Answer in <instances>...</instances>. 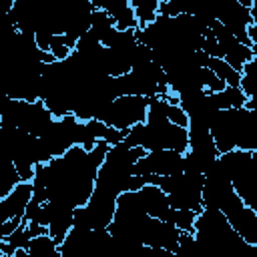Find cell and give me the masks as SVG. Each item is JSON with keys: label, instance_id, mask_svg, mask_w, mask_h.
I'll use <instances>...</instances> for the list:
<instances>
[{"label": "cell", "instance_id": "1", "mask_svg": "<svg viewBox=\"0 0 257 257\" xmlns=\"http://www.w3.org/2000/svg\"><path fill=\"white\" fill-rule=\"evenodd\" d=\"M108 143L96 141V145L86 151L78 145L70 147L48 163H42V173L46 179V201L64 203L70 207H80L90 199L98 167L104 161Z\"/></svg>", "mask_w": 257, "mask_h": 257}, {"label": "cell", "instance_id": "2", "mask_svg": "<svg viewBox=\"0 0 257 257\" xmlns=\"http://www.w3.org/2000/svg\"><path fill=\"white\" fill-rule=\"evenodd\" d=\"M193 237L201 249V257H253L257 251V247L243 241L227 217L213 207H203L197 213Z\"/></svg>", "mask_w": 257, "mask_h": 257}, {"label": "cell", "instance_id": "3", "mask_svg": "<svg viewBox=\"0 0 257 257\" xmlns=\"http://www.w3.org/2000/svg\"><path fill=\"white\" fill-rule=\"evenodd\" d=\"M163 102H165L163 96L149 98L145 122L131 126L124 133L122 143H126L128 147H141L145 151L173 149V151L185 153L189 147V133L185 126H179L165 116Z\"/></svg>", "mask_w": 257, "mask_h": 257}, {"label": "cell", "instance_id": "4", "mask_svg": "<svg viewBox=\"0 0 257 257\" xmlns=\"http://www.w3.org/2000/svg\"><path fill=\"white\" fill-rule=\"evenodd\" d=\"M209 131L219 155L233 149L257 151V108H219L209 120Z\"/></svg>", "mask_w": 257, "mask_h": 257}, {"label": "cell", "instance_id": "5", "mask_svg": "<svg viewBox=\"0 0 257 257\" xmlns=\"http://www.w3.org/2000/svg\"><path fill=\"white\" fill-rule=\"evenodd\" d=\"M239 199L257 211V151L233 149L217 157Z\"/></svg>", "mask_w": 257, "mask_h": 257}, {"label": "cell", "instance_id": "6", "mask_svg": "<svg viewBox=\"0 0 257 257\" xmlns=\"http://www.w3.org/2000/svg\"><path fill=\"white\" fill-rule=\"evenodd\" d=\"M147 183L161 187L169 199L173 209H189L199 213L203 209L201 191H203V175L179 171L173 175H145Z\"/></svg>", "mask_w": 257, "mask_h": 257}, {"label": "cell", "instance_id": "7", "mask_svg": "<svg viewBox=\"0 0 257 257\" xmlns=\"http://www.w3.org/2000/svg\"><path fill=\"white\" fill-rule=\"evenodd\" d=\"M147 108H149V98L141 94H120L112 98V102L104 108V112L98 116V120L106 122L108 126H114L122 131V135L139 124L145 122L147 118Z\"/></svg>", "mask_w": 257, "mask_h": 257}, {"label": "cell", "instance_id": "8", "mask_svg": "<svg viewBox=\"0 0 257 257\" xmlns=\"http://www.w3.org/2000/svg\"><path fill=\"white\" fill-rule=\"evenodd\" d=\"M209 30H211V34L215 36V40H217V44H219V50H221V58L225 60V62H229L235 70H239L241 72V68H243V64H247L257 52L251 48V46H247V44H243L241 40H237L219 20H211L209 22Z\"/></svg>", "mask_w": 257, "mask_h": 257}, {"label": "cell", "instance_id": "9", "mask_svg": "<svg viewBox=\"0 0 257 257\" xmlns=\"http://www.w3.org/2000/svg\"><path fill=\"white\" fill-rule=\"evenodd\" d=\"M179 171H183V153L173 149L147 151L131 167V173L137 175H173Z\"/></svg>", "mask_w": 257, "mask_h": 257}, {"label": "cell", "instance_id": "10", "mask_svg": "<svg viewBox=\"0 0 257 257\" xmlns=\"http://www.w3.org/2000/svg\"><path fill=\"white\" fill-rule=\"evenodd\" d=\"M76 126H78V118L74 114H64L60 118H52V122L40 137L52 157H58L76 145Z\"/></svg>", "mask_w": 257, "mask_h": 257}, {"label": "cell", "instance_id": "11", "mask_svg": "<svg viewBox=\"0 0 257 257\" xmlns=\"http://www.w3.org/2000/svg\"><path fill=\"white\" fill-rule=\"evenodd\" d=\"M133 193V199L137 201V205L151 217H157V219H163L167 223L173 221V213L175 209L169 205V199L165 195V191L153 183H145L141 189L137 191H131Z\"/></svg>", "mask_w": 257, "mask_h": 257}, {"label": "cell", "instance_id": "12", "mask_svg": "<svg viewBox=\"0 0 257 257\" xmlns=\"http://www.w3.org/2000/svg\"><path fill=\"white\" fill-rule=\"evenodd\" d=\"M48 203V235L60 243L64 239V235L68 233V229L72 227V213L74 207L64 205V203H56V201H46Z\"/></svg>", "mask_w": 257, "mask_h": 257}, {"label": "cell", "instance_id": "13", "mask_svg": "<svg viewBox=\"0 0 257 257\" xmlns=\"http://www.w3.org/2000/svg\"><path fill=\"white\" fill-rule=\"evenodd\" d=\"M26 251H28V257H60L58 243L48 233L34 235L26 243Z\"/></svg>", "mask_w": 257, "mask_h": 257}, {"label": "cell", "instance_id": "14", "mask_svg": "<svg viewBox=\"0 0 257 257\" xmlns=\"http://www.w3.org/2000/svg\"><path fill=\"white\" fill-rule=\"evenodd\" d=\"M205 66H207L209 70H213L227 86H239L241 72L235 70V68H233L229 62H225L223 58H219V56H209L207 62H205Z\"/></svg>", "mask_w": 257, "mask_h": 257}, {"label": "cell", "instance_id": "15", "mask_svg": "<svg viewBox=\"0 0 257 257\" xmlns=\"http://www.w3.org/2000/svg\"><path fill=\"white\" fill-rule=\"evenodd\" d=\"M161 2L163 0H128V6L133 8V14L137 18V28H141L157 18Z\"/></svg>", "mask_w": 257, "mask_h": 257}, {"label": "cell", "instance_id": "16", "mask_svg": "<svg viewBox=\"0 0 257 257\" xmlns=\"http://www.w3.org/2000/svg\"><path fill=\"white\" fill-rule=\"evenodd\" d=\"M112 28H114V18L108 12H104L100 8H94L92 14H90V26H88V30L94 34V38L100 40V44H102V40L108 36V32Z\"/></svg>", "mask_w": 257, "mask_h": 257}, {"label": "cell", "instance_id": "17", "mask_svg": "<svg viewBox=\"0 0 257 257\" xmlns=\"http://www.w3.org/2000/svg\"><path fill=\"white\" fill-rule=\"evenodd\" d=\"M239 88L247 98H257V54L247 64H243Z\"/></svg>", "mask_w": 257, "mask_h": 257}, {"label": "cell", "instance_id": "18", "mask_svg": "<svg viewBox=\"0 0 257 257\" xmlns=\"http://www.w3.org/2000/svg\"><path fill=\"white\" fill-rule=\"evenodd\" d=\"M72 50H74V44H72L64 34H52L48 52L52 54L54 60H64Z\"/></svg>", "mask_w": 257, "mask_h": 257}, {"label": "cell", "instance_id": "19", "mask_svg": "<svg viewBox=\"0 0 257 257\" xmlns=\"http://www.w3.org/2000/svg\"><path fill=\"white\" fill-rule=\"evenodd\" d=\"M195 217H197L195 211H189V209H175L171 225H175L179 231H189V233H193Z\"/></svg>", "mask_w": 257, "mask_h": 257}, {"label": "cell", "instance_id": "20", "mask_svg": "<svg viewBox=\"0 0 257 257\" xmlns=\"http://www.w3.org/2000/svg\"><path fill=\"white\" fill-rule=\"evenodd\" d=\"M201 82H203L205 90H211V92H219V90H223V88L227 86V84H225L213 70H209L207 66L201 68Z\"/></svg>", "mask_w": 257, "mask_h": 257}, {"label": "cell", "instance_id": "21", "mask_svg": "<svg viewBox=\"0 0 257 257\" xmlns=\"http://www.w3.org/2000/svg\"><path fill=\"white\" fill-rule=\"evenodd\" d=\"M12 4H14V0H0V32L8 30V28H14V22H12V16H10Z\"/></svg>", "mask_w": 257, "mask_h": 257}, {"label": "cell", "instance_id": "22", "mask_svg": "<svg viewBox=\"0 0 257 257\" xmlns=\"http://www.w3.org/2000/svg\"><path fill=\"white\" fill-rule=\"evenodd\" d=\"M0 124H2V112H0Z\"/></svg>", "mask_w": 257, "mask_h": 257}]
</instances>
